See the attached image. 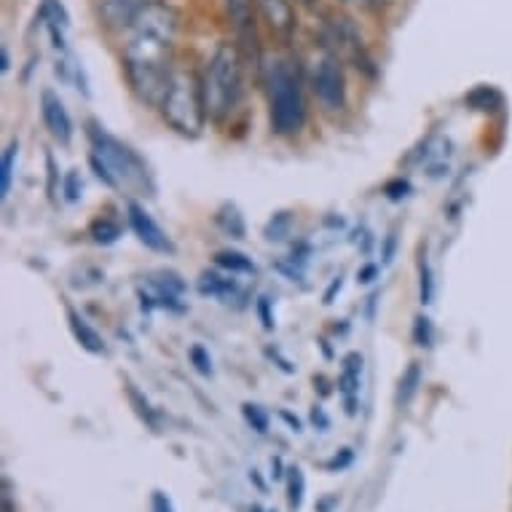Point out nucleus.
I'll return each mask as SVG.
<instances>
[{
	"label": "nucleus",
	"mask_w": 512,
	"mask_h": 512,
	"mask_svg": "<svg viewBox=\"0 0 512 512\" xmlns=\"http://www.w3.org/2000/svg\"><path fill=\"white\" fill-rule=\"evenodd\" d=\"M177 35V11L159 0L140 14L126 30L124 70L132 92L143 102L159 105L161 94L169 86L172 49Z\"/></svg>",
	"instance_id": "obj_1"
},
{
	"label": "nucleus",
	"mask_w": 512,
	"mask_h": 512,
	"mask_svg": "<svg viewBox=\"0 0 512 512\" xmlns=\"http://www.w3.org/2000/svg\"><path fill=\"white\" fill-rule=\"evenodd\" d=\"M263 86L269 97L271 129L282 137L298 135L306 124V100L298 68L290 59L277 57L263 68Z\"/></svg>",
	"instance_id": "obj_4"
},
{
	"label": "nucleus",
	"mask_w": 512,
	"mask_h": 512,
	"mask_svg": "<svg viewBox=\"0 0 512 512\" xmlns=\"http://www.w3.org/2000/svg\"><path fill=\"white\" fill-rule=\"evenodd\" d=\"M290 226H293V215L290 212H277L274 218L269 220V226H266V239H285L287 234H290Z\"/></svg>",
	"instance_id": "obj_24"
},
{
	"label": "nucleus",
	"mask_w": 512,
	"mask_h": 512,
	"mask_svg": "<svg viewBox=\"0 0 512 512\" xmlns=\"http://www.w3.org/2000/svg\"><path fill=\"white\" fill-rule=\"evenodd\" d=\"M202 100L207 118L223 124L231 118L242 102V54L236 43H220L212 51L202 73Z\"/></svg>",
	"instance_id": "obj_3"
},
{
	"label": "nucleus",
	"mask_w": 512,
	"mask_h": 512,
	"mask_svg": "<svg viewBox=\"0 0 512 512\" xmlns=\"http://www.w3.org/2000/svg\"><path fill=\"white\" fill-rule=\"evenodd\" d=\"M126 218H129V228L135 231V236L140 242L153 252H161V255H169V252H175V244L167 236V231L153 220V215L145 210L143 204L129 202L126 207Z\"/></svg>",
	"instance_id": "obj_8"
},
{
	"label": "nucleus",
	"mask_w": 512,
	"mask_h": 512,
	"mask_svg": "<svg viewBox=\"0 0 512 512\" xmlns=\"http://www.w3.org/2000/svg\"><path fill=\"white\" fill-rule=\"evenodd\" d=\"M395 244H397V236L389 234L387 236V247H384V263L392 261V255H395Z\"/></svg>",
	"instance_id": "obj_36"
},
{
	"label": "nucleus",
	"mask_w": 512,
	"mask_h": 512,
	"mask_svg": "<svg viewBox=\"0 0 512 512\" xmlns=\"http://www.w3.org/2000/svg\"><path fill=\"white\" fill-rule=\"evenodd\" d=\"M151 512H175V507H172V502H169V496L164 491H153Z\"/></svg>",
	"instance_id": "obj_29"
},
{
	"label": "nucleus",
	"mask_w": 512,
	"mask_h": 512,
	"mask_svg": "<svg viewBox=\"0 0 512 512\" xmlns=\"http://www.w3.org/2000/svg\"><path fill=\"white\" fill-rule=\"evenodd\" d=\"M255 6L258 0H223L226 17L234 27L236 49L242 59L261 68V46H258V22H255Z\"/></svg>",
	"instance_id": "obj_7"
},
{
	"label": "nucleus",
	"mask_w": 512,
	"mask_h": 512,
	"mask_svg": "<svg viewBox=\"0 0 512 512\" xmlns=\"http://www.w3.org/2000/svg\"><path fill=\"white\" fill-rule=\"evenodd\" d=\"M263 22L271 27L277 38H290L295 33V9L293 0H258Z\"/></svg>",
	"instance_id": "obj_12"
},
{
	"label": "nucleus",
	"mask_w": 512,
	"mask_h": 512,
	"mask_svg": "<svg viewBox=\"0 0 512 512\" xmlns=\"http://www.w3.org/2000/svg\"><path fill=\"white\" fill-rule=\"evenodd\" d=\"M41 118L43 126L49 129V135L59 145H70V140H73V121H70L65 102L59 100V94L51 92V89L41 94Z\"/></svg>",
	"instance_id": "obj_10"
},
{
	"label": "nucleus",
	"mask_w": 512,
	"mask_h": 512,
	"mask_svg": "<svg viewBox=\"0 0 512 512\" xmlns=\"http://www.w3.org/2000/svg\"><path fill=\"white\" fill-rule=\"evenodd\" d=\"M81 177H78L76 169H70L68 177H65V185H62V194H65V199L68 202H78V196H81Z\"/></svg>",
	"instance_id": "obj_28"
},
{
	"label": "nucleus",
	"mask_w": 512,
	"mask_h": 512,
	"mask_svg": "<svg viewBox=\"0 0 512 512\" xmlns=\"http://www.w3.org/2000/svg\"><path fill=\"white\" fill-rule=\"evenodd\" d=\"M89 140H92L89 161H92L94 175L100 177L102 183L126 191V194H151L153 183L148 167L129 145L108 135L97 124H89Z\"/></svg>",
	"instance_id": "obj_2"
},
{
	"label": "nucleus",
	"mask_w": 512,
	"mask_h": 512,
	"mask_svg": "<svg viewBox=\"0 0 512 512\" xmlns=\"http://www.w3.org/2000/svg\"><path fill=\"white\" fill-rule=\"evenodd\" d=\"M352 459H354L352 448H344V451H341V456H336V459H330V462L325 464V467H328L330 472L344 470V467H349V464H352Z\"/></svg>",
	"instance_id": "obj_30"
},
{
	"label": "nucleus",
	"mask_w": 512,
	"mask_h": 512,
	"mask_svg": "<svg viewBox=\"0 0 512 512\" xmlns=\"http://www.w3.org/2000/svg\"><path fill=\"white\" fill-rule=\"evenodd\" d=\"M0 62H3V65H0V70H3V73H6V70H9V65H11L9 49H6V46H0Z\"/></svg>",
	"instance_id": "obj_38"
},
{
	"label": "nucleus",
	"mask_w": 512,
	"mask_h": 512,
	"mask_svg": "<svg viewBox=\"0 0 512 512\" xmlns=\"http://www.w3.org/2000/svg\"><path fill=\"white\" fill-rule=\"evenodd\" d=\"M89 236H92L97 244H113L118 242V236H121V226H118L116 220L97 218L92 226H89Z\"/></svg>",
	"instance_id": "obj_21"
},
{
	"label": "nucleus",
	"mask_w": 512,
	"mask_h": 512,
	"mask_svg": "<svg viewBox=\"0 0 512 512\" xmlns=\"http://www.w3.org/2000/svg\"><path fill=\"white\" fill-rule=\"evenodd\" d=\"M421 387V365L419 362H411L405 373L400 376V384H397V408H408L413 403V397Z\"/></svg>",
	"instance_id": "obj_15"
},
{
	"label": "nucleus",
	"mask_w": 512,
	"mask_h": 512,
	"mask_svg": "<svg viewBox=\"0 0 512 512\" xmlns=\"http://www.w3.org/2000/svg\"><path fill=\"white\" fill-rule=\"evenodd\" d=\"M311 421H314V427H319V429L330 427L328 416H325V411H322V408H314V411H311Z\"/></svg>",
	"instance_id": "obj_33"
},
{
	"label": "nucleus",
	"mask_w": 512,
	"mask_h": 512,
	"mask_svg": "<svg viewBox=\"0 0 512 512\" xmlns=\"http://www.w3.org/2000/svg\"><path fill=\"white\" fill-rule=\"evenodd\" d=\"M199 290L204 295H231L236 293V282L231 277H223V274H202V282H199Z\"/></svg>",
	"instance_id": "obj_20"
},
{
	"label": "nucleus",
	"mask_w": 512,
	"mask_h": 512,
	"mask_svg": "<svg viewBox=\"0 0 512 512\" xmlns=\"http://www.w3.org/2000/svg\"><path fill=\"white\" fill-rule=\"evenodd\" d=\"M242 413H244V421L250 424L258 435H266L269 432V413L263 411L261 405H252V403H244L242 405Z\"/></svg>",
	"instance_id": "obj_23"
},
{
	"label": "nucleus",
	"mask_w": 512,
	"mask_h": 512,
	"mask_svg": "<svg viewBox=\"0 0 512 512\" xmlns=\"http://www.w3.org/2000/svg\"><path fill=\"white\" fill-rule=\"evenodd\" d=\"M258 314H261L263 319V328L266 330H274V317H271V309H269V298H258Z\"/></svg>",
	"instance_id": "obj_31"
},
{
	"label": "nucleus",
	"mask_w": 512,
	"mask_h": 512,
	"mask_svg": "<svg viewBox=\"0 0 512 512\" xmlns=\"http://www.w3.org/2000/svg\"><path fill=\"white\" fill-rule=\"evenodd\" d=\"M126 392H129V400H132V403L137 405L135 411L140 413V419H143V421H148V424H151L153 429L159 427V424H156V413H153L151 403H148V400H145V397L140 395V392H137V389H135V384H126Z\"/></svg>",
	"instance_id": "obj_25"
},
{
	"label": "nucleus",
	"mask_w": 512,
	"mask_h": 512,
	"mask_svg": "<svg viewBox=\"0 0 512 512\" xmlns=\"http://www.w3.org/2000/svg\"><path fill=\"white\" fill-rule=\"evenodd\" d=\"M250 512H263V510H261V507H258V504H255V507H252Z\"/></svg>",
	"instance_id": "obj_39"
},
{
	"label": "nucleus",
	"mask_w": 512,
	"mask_h": 512,
	"mask_svg": "<svg viewBox=\"0 0 512 512\" xmlns=\"http://www.w3.org/2000/svg\"><path fill=\"white\" fill-rule=\"evenodd\" d=\"M68 325L73 338L81 344V349H86L89 354H105V341H102V336L84 317H81V314H78V311H68Z\"/></svg>",
	"instance_id": "obj_14"
},
{
	"label": "nucleus",
	"mask_w": 512,
	"mask_h": 512,
	"mask_svg": "<svg viewBox=\"0 0 512 512\" xmlns=\"http://www.w3.org/2000/svg\"><path fill=\"white\" fill-rule=\"evenodd\" d=\"M376 274H378L376 263H368V266H362V271H357V282L368 285V282H373V277H376Z\"/></svg>",
	"instance_id": "obj_32"
},
{
	"label": "nucleus",
	"mask_w": 512,
	"mask_h": 512,
	"mask_svg": "<svg viewBox=\"0 0 512 512\" xmlns=\"http://www.w3.org/2000/svg\"><path fill=\"white\" fill-rule=\"evenodd\" d=\"M159 113L167 121L169 129H175L183 137H199L207 121V110L202 100V81L185 70H175L169 78V86L164 89L159 100Z\"/></svg>",
	"instance_id": "obj_5"
},
{
	"label": "nucleus",
	"mask_w": 512,
	"mask_h": 512,
	"mask_svg": "<svg viewBox=\"0 0 512 512\" xmlns=\"http://www.w3.org/2000/svg\"><path fill=\"white\" fill-rule=\"evenodd\" d=\"M185 293V282L177 274H156L145 282V287H140V298H143V309H183V298Z\"/></svg>",
	"instance_id": "obj_9"
},
{
	"label": "nucleus",
	"mask_w": 512,
	"mask_h": 512,
	"mask_svg": "<svg viewBox=\"0 0 512 512\" xmlns=\"http://www.w3.org/2000/svg\"><path fill=\"white\" fill-rule=\"evenodd\" d=\"M191 362H194V368L202 373V376H212V357L210 352L204 349V346H191V352H188Z\"/></svg>",
	"instance_id": "obj_27"
},
{
	"label": "nucleus",
	"mask_w": 512,
	"mask_h": 512,
	"mask_svg": "<svg viewBox=\"0 0 512 512\" xmlns=\"http://www.w3.org/2000/svg\"><path fill=\"white\" fill-rule=\"evenodd\" d=\"M341 285H344V282H341V277L333 279V282H330V287H328V293H325V298H322V303H333V295L341 290Z\"/></svg>",
	"instance_id": "obj_35"
},
{
	"label": "nucleus",
	"mask_w": 512,
	"mask_h": 512,
	"mask_svg": "<svg viewBox=\"0 0 512 512\" xmlns=\"http://www.w3.org/2000/svg\"><path fill=\"white\" fill-rule=\"evenodd\" d=\"M271 470H274V472H271V478H274V480H282L287 475V470L282 472V459H279V456H277V459H271Z\"/></svg>",
	"instance_id": "obj_37"
},
{
	"label": "nucleus",
	"mask_w": 512,
	"mask_h": 512,
	"mask_svg": "<svg viewBox=\"0 0 512 512\" xmlns=\"http://www.w3.org/2000/svg\"><path fill=\"white\" fill-rule=\"evenodd\" d=\"M311 89L322 102V108L330 113L346 108V73L336 54H325L311 68Z\"/></svg>",
	"instance_id": "obj_6"
},
{
	"label": "nucleus",
	"mask_w": 512,
	"mask_h": 512,
	"mask_svg": "<svg viewBox=\"0 0 512 512\" xmlns=\"http://www.w3.org/2000/svg\"><path fill=\"white\" fill-rule=\"evenodd\" d=\"M413 338H416V344L419 346H432V341H435V328H432V319L424 317V314H419L416 317V325H413Z\"/></svg>",
	"instance_id": "obj_26"
},
{
	"label": "nucleus",
	"mask_w": 512,
	"mask_h": 512,
	"mask_svg": "<svg viewBox=\"0 0 512 512\" xmlns=\"http://www.w3.org/2000/svg\"><path fill=\"white\" fill-rule=\"evenodd\" d=\"M419 293L424 306H429L432 298H435V277H432V269H429L427 255H421V261H419Z\"/></svg>",
	"instance_id": "obj_22"
},
{
	"label": "nucleus",
	"mask_w": 512,
	"mask_h": 512,
	"mask_svg": "<svg viewBox=\"0 0 512 512\" xmlns=\"http://www.w3.org/2000/svg\"><path fill=\"white\" fill-rule=\"evenodd\" d=\"M287 470V502L293 510H301L303 496H306V475L301 467H285Z\"/></svg>",
	"instance_id": "obj_19"
},
{
	"label": "nucleus",
	"mask_w": 512,
	"mask_h": 512,
	"mask_svg": "<svg viewBox=\"0 0 512 512\" xmlns=\"http://www.w3.org/2000/svg\"><path fill=\"white\" fill-rule=\"evenodd\" d=\"M279 416H282V419H285L287 424H290V427H293V432H303L301 419H295L293 413H290V411H279Z\"/></svg>",
	"instance_id": "obj_34"
},
{
	"label": "nucleus",
	"mask_w": 512,
	"mask_h": 512,
	"mask_svg": "<svg viewBox=\"0 0 512 512\" xmlns=\"http://www.w3.org/2000/svg\"><path fill=\"white\" fill-rule=\"evenodd\" d=\"M362 381V354L352 352L344 357V368H341V378H338V389L344 395L346 413L354 416L357 413V395H360Z\"/></svg>",
	"instance_id": "obj_13"
},
{
	"label": "nucleus",
	"mask_w": 512,
	"mask_h": 512,
	"mask_svg": "<svg viewBox=\"0 0 512 512\" xmlns=\"http://www.w3.org/2000/svg\"><path fill=\"white\" fill-rule=\"evenodd\" d=\"M159 0H97V14L110 30H129L148 6Z\"/></svg>",
	"instance_id": "obj_11"
},
{
	"label": "nucleus",
	"mask_w": 512,
	"mask_h": 512,
	"mask_svg": "<svg viewBox=\"0 0 512 512\" xmlns=\"http://www.w3.org/2000/svg\"><path fill=\"white\" fill-rule=\"evenodd\" d=\"M271 512H277V510H271Z\"/></svg>",
	"instance_id": "obj_40"
},
{
	"label": "nucleus",
	"mask_w": 512,
	"mask_h": 512,
	"mask_svg": "<svg viewBox=\"0 0 512 512\" xmlns=\"http://www.w3.org/2000/svg\"><path fill=\"white\" fill-rule=\"evenodd\" d=\"M17 156H19V143L6 145L3 151V161H0V196L6 199L11 191V180H14V167H17Z\"/></svg>",
	"instance_id": "obj_18"
},
{
	"label": "nucleus",
	"mask_w": 512,
	"mask_h": 512,
	"mask_svg": "<svg viewBox=\"0 0 512 512\" xmlns=\"http://www.w3.org/2000/svg\"><path fill=\"white\" fill-rule=\"evenodd\" d=\"M215 263H218V269H223L226 274H255V263L244 255V252L236 250H220L215 255Z\"/></svg>",
	"instance_id": "obj_16"
},
{
	"label": "nucleus",
	"mask_w": 512,
	"mask_h": 512,
	"mask_svg": "<svg viewBox=\"0 0 512 512\" xmlns=\"http://www.w3.org/2000/svg\"><path fill=\"white\" fill-rule=\"evenodd\" d=\"M215 223H218L220 231L226 236H231V239H242L244 236V218L239 215V210H236L234 204H223L218 210V215H215Z\"/></svg>",
	"instance_id": "obj_17"
}]
</instances>
